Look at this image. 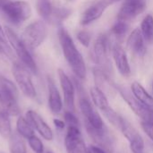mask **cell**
I'll return each instance as SVG.
<instances>
[{
	"label": "cell",
	"instance_id": "cell-34",
	"mask_svg": "<svg viewBox=\"0 0 153 153\" xmlns=\"http://www.w3.org/2000/svg\"><path fill=\"white\" fill-rule=\"evenodd\" d=\"M53 122H54V125L56 126V127L58 128V129H64L65 126V123L64 121L60 120V119L55 118V119L53 120Z\"/></svg>",
	"mask_w": 153,
	"mask_h": 153
},
{
	"label": "cell",
	"instance_id": "cell-23",
	"mask_svg": "<svg viewBox=\"0 0 153 153\" xmlns=\"http://www.w3.org/2000/svg\"><path fill=\"white\" fill-rule=\"evenodd\" d=\"M16 130L21 136L26 139H29L30 137L34 135V128L29 123L27 118L22 116L19 117L16 121Z\"/></svg>",
	"mask_w": 153,
	"mask_h": 153
},
{
	"label": "cell",
	"instance_id": "cell-11",
	"mask_svg": "<svg viewBox=\"0 0 153 153\" xmlns=\"http://www.w3.org/2000/svg\"><path fill=\"white\" fill-rule=\"evenodd\" d=\"M124 136L127 139L130 143V148L134 153H143L144 151V141L138 131L126 120L123 119L122 125L119 128Z\"/></svg>",
	"mask_w": 153,
	"mask_h": 153
},
{
	"label": "cell",
	"instance_id": "cell-2",
	"mask_svg": "<svg viewBox=\"0 0 153 153\" xmlns=\"http://www.w3.org/2000/svg\"><path fill=\"white\" fill-rule=\"evenodd\" d=\"M17 98L18 91L13 82L0 75V105L10 116H18L20 114Z\"/></svg>",
	"mask_w": 153,
	"mask_h": 153
},
{
	"label": "cell",
	"instance_id": "cell-10",
	"mask_svg": "<svg viewBox=\"0 0 153 153\" xmlns=\"http://www.w3.org/2000/svg\"><path fill=\"white\" fill-rule=\"evenodd\" d=\"M65 146L67 153H90L86 147L80 128L74 126H68L67 133L65 138Z\"/></svg>",
	"mask_w": 153,
	"mask_h": 153
},
{
	"label": "cell",
	"instance_id": "cell-24",
	"mask_svg": "<svg viewBox=\"0 0 153 153\" xmlns=\"http://www.w3.org/2000/svg\"><path fill=\"white\" fill-rule=\"evenodd\" d=\"M12 134L10 115L4 111H0V135L4 139H9Z\"/></svg>",
	"mask_w": 153,
	"mask_h": 153
},
{
	"label": "cell",
	"instance_id": "cell-14",
	"mask_svg": "<svg viewBox=\"0 0 153 153\" xmlns=\"http://www.w3.org/2000/svg\"><path fill=\"white\" fill-rule=\"evenodd\" d=\"M26 118L31 126L47 141L53 140V132L49 126L44 121V119L34 110H29L26 113Z\"/></svg>",
	"mask_w": 153,
	"mask_h": 153
},
{
	"label": "cell",
	"instance_id": "cell-27",
	"mask_svg": "<svg viewBox=\"0 0 153 153\" xmlns=\"http://www.w3.org/2000/svg\"><path fill=\"white\" fill-rule=\"evenodd\" d=\"M102 113L104 114V116L108 118V120L116 127H117L118 129L120 128L122 122H123V117H121L111 107H108L107 108L102 110Z\"/></svg>",
	"mask_w": 153,
	"mask_h": 153
},
{
	"label": "cell",
	"instance_id": "cell-32",
	"mask_svg": "<svg viewBox=\"0 0 153 153\" xmlns=\"http://www.w3.org/2000/svg\"><path fill=\"white\" fill-rule=\"evenodd\" d=\"M142 128L145 132V134L153 141V126L148 125L145 123H142Z\"/></svg>",
	"mask_w": 153,
	"mask_h": 153
},
{
	"label": "cell",
	"instance_id": "cell-4",
	"mask_svg": "<svg viewBox=\"0 0 153 153\" xmlns=\"http://www.w3.org/2000/svg\"><path fill=\"white\" fill-rule=\"evenodd\" d=\"M0 7L6 18L15 25L26 22L31 15V7L26 1L5 0Z\"/></svg>",
	"mask_w": 153,
	"mask_h": 153
},
{
	"label": "cell",
	"instance_id": "cell-8",
	"mask_svg": "<svg viewBox=\"0 0 153 153\" xmlns=\"http://www.w3.org/2000/svg\"><path fill=\"white\" fill-rule=\"evenodd\" d=\"M118 91L121 96L123 97V99L126 101L128 106L131 108V109L141 118L142 123L153 126V109L140 102L134 95L132 96L129 92H127L124 89L118 88Z\"/></svg>",
	"mask_w": 153,
	"mask_h": 153
},
{
	"label": "cell",
	"instance_id": "cell-25",
	"mask_svg": "<svg viewBox=\"0 0 153 153\" xmlns=\"http://www.w3.org/2000/svg\"><path fill=\"white\" fill-rule=\"evenodd\" d=\"M37 11L43 20L48 21L53 12L50 0H37Z\"/></svg>",
	"mask_w": 153,
	"mask_h": 153
},
{
	"label": "cell",
	"instance_id": "cell-21",
	"mask_svg": "<svg viewBox=\"0 0 153 153\" xmlns=\"http://www.w3.org/2000/svg\"><path fill=\"white\" fill-rule=\"evenodd\" d=\"M141 32L143 36V39L146 43L153 42V15L149 13L147 14L141 23Z\"/></svg>",
	"mask_w": 153,
	"mask_h": 153
},
{
	"label": "cell",
	"instance_id": "cell-33",
	"mask_svg": "<svg viewBox=\"0 0 153 153\" xmlns=\"http://www.w3.org/2000/svg\"><path fill=\"white\" fill-rule=\"evenodd\" d=\"M88 150L90 153H108L106 152V150L96 145H91L90 147H88Z\"/></svg>",
	"mask_w": 153,
	"mask_h": 153
},
{
	"label": "cell",
	"instance_id": "cell-22",
	"mask_svg": "<svg viewBox=\"0 0 153 153\" xmlns=\"http://www.w3.org/2000/svg\"><path fill=\"white\" fill-rule=\"evenodd\" d=\"M10 153H27V148L23 137L18 133L12 134L9 138Z\"/></svg>",
	"mask_w": 153,
	"mask_h": 153
},
{
	"label": "cell",
	"instance_id": "cell-35",
	"mask_svg": "<svg viewBox=\"0 0 153 153\" xmlns=\"http://www.w3.org/2000/svg\"><path fill=\"white\" fill-rule=\"evenodd\" d=\"M0 39H4V40H6V36H5L4 30H3V28L1 27V25H0Z\"/></svg>",
	"mask_w": 153,
	"mask_h": 153
},
{
	"label": "cell",
	"instance_id": "cell-3",
	"mask_svg": "<svg viewBox=\"0 0 153 153\" xmlns=\"http://www.w3.org/2000/svg\"><path fill=\"white\" fill-rule=\"evenodd\" d=\"M4 33L7 40L9 41L19 59L21 60L22 64H23L30 71V73H32L33 74H37L38 68L36 62L34 61L32 56L29 51V48L23 43L22 39L19 38V36L9 27L4 28Z\"/></svg>",
	"mask_w": 153,
	"mask_h": 153
},
{
	"label": "cell",
	"instance_id": "cell-20",
	"mask_svg": "<svg viewBox=\"0 0 153 153\" xmlns=\"http://www.w3.org/2000/svg\"><path fill=\"white\" fill-rule=\"evenodd\" d=\"M90 92H91V100H92L94 105L98 108H100L101 111L103 109L107 108L108 107H109L105 92L102 91L99 87H97V86L91 87Z\"/></svg>",
	"mask_w": 153,
	"mask_h": 153
},
{
	"label": "cell",
	"instance_id": "cell-5",
	"mask_svg": "<svg viewBox=\"0 0 153 153\" xmlns=\"http://www.w3.org/2000/svg\"><path fill=\"white\" fill-rule=\"evenodd\" d=\"M48 35L47 25L44 21H36L30 23L22 31L21 39L29 49H36L46 39Z\"/></svg>",
	"mask_w": 153,
	"mask_h": 153
},
{
	"label": "cell",
	"instance_id": "cell-12",
	"mask_svg": "<svg viewBox=\"0 0 153 153\" xmlns=\"http://www.w3.org/2000/svg\"><path fill=\"white\" fill-rule=\"evenodd\" d=\"M79 104L86 124L90 125L95 129H103L105 127L104 122L100 115L94 109V108L88 100V99L82 98L80 100Z\"/></svg>",
	"mask_w": 153,
	"mask_h": 153
},
{
	"label": "cell",
	"instance_id": "cell-29",
	"mask_svg": "<svg viewBox=\"0 0 153 153\" xmlns=\"http://www.w3.org/2000/svg\"><path fill=\"white\" fill-rule=\"evenodd\" d=\"M64 117H65V124L68 126H74V127H78L80 128V123H79V120L78 118L74 115V113L72 111H66L64 115Z\"/></svg>",
	"mask_w": 153,
	"mask_h": 153
},
{
	"label": "cell",
	"instance_id": "cell-13",
	"mask_svg": "<svg viewBox=\"0 0 153 153\" xmlns=\"http://www.w3.org/2000/svg\"><path fill=\"white\" fill-rule=\"evenodd\" d=\"M58 77L60 85L64 93V101L69 111L74 110V86L68 75L62 70L58 69Z\"/></svg>",
	"mask_w": 153,
	"mask_h": 153
},
{
	"label": "cell",
	"instance_id": "cell-31",
	"mask_svg": "<svg viewBox=\"0 0 153 153\" xmlns=\"http://www.w3.org/2000/svg\"><path fill=\"white\" fill-rule=\"evenodd\" d=\"M70 14H71V10L66 9V8H57L56 11L53 9V12H52V15H55L60 21L65 20Z\"/></svg>",
	"mask_w": 153,
	"mask_h": 153
},
{
	"label": "cell",
	"instance_id": "cell-6",
	"mask_svg": "<svg viewBox=\"0 0 153 153\" xmlns=\"http://www.w3.org/2000/svg\"><path fill=\"white\" fill-rule=\"evenodd\" d=\"M12 73L21 91L26 97L34 99L37 93L31 80L30 71L23 64L14 62L12 66Z\"/></svg>",
	"mask_w": 153,
	"mask_h": 153
},
{
	"label": "cell",
	"instance_id": "cell-26",
	"mask_svg": "<svg viewBox=\"0 0 153 153\" xmlns=\"http://www.w3.org/2000/svg\"><path fill=\"white\" fill-rule=\"evenodd\" d=\"M128 29H129V25L127 22L117 19V21L113 24L110 31L112 35H114L117 39H121L127 33Z\"/></svg>",
	"mask_w": 153,
	"mask_h": 153
},
{
	"label": "cell",
	"instance_id": "cell-18",
	"mask_svg": "<svg viewBox=\"0 0 153 153\" xmlns=\"http://www.w3.org/2000/svg\"><path fill=\"white\" fill-rule=\"evenodd\" d=\"M48 107L54 114L60 113L63 108V101L59 91L50 78H48Z\"/></svg>",
	"mask_w": 153,
	"mask_h": 153
},
{
	"label": "cell",
	"instance_id": "cell-19",
	"mask_svg": "<svg viewBox=\"0 0 153 153\" xmlns=\"http://www.w3.org/2000/svg\"><path fill=\"white\" fill-rule=\"evenodd\" d=\"M133 95L143 104L153 109V97L143 88V86L138 82H134L132 86Z\"/></svg>",
	"mask_w": 153,
	"mask_h": 153
},
{
	"label": "cell",
	"instance_id": "cell-38",
	"mask_svg": "<svg viewBox=\"0 0 153 153\" xmlns=\"http://www.w3.org/2000/svg\"><path fill=\"white\" fill-rule=\"evenodd\" d=\"M47 153H54V152H48Z\"/></svg>",
	"mask_w": 153,
	"mask_h": 153
},
{
	"label": "cell",
	"instance_id": "cell-9",
	"mask_svg": "<svg viewBox=\"0 0 153 153\" xmlns=\"http://www.w3.org/2000/svg\"><path fill=\"white\" fill-rule=\"evenodd\" d=\"M147 7V0H125L117 13V19L130 22L143 13Z\"/></svg>",
	"mask_w": 153,
	"mask_h": 153
},
{
	"label": "cell",
	"instance_id": "cell-30",
	"mask_svg": "<svg viewBox=\"0 0 153 153\" xmlns=\"http://www.w3.org/2000/svg\"><path fill=\"white\" fill-rule=\"evenodd\" d=\"M76 38L78 39V41L82 45L84 46L85 48H89L90 44H91V34L86 31V30H80L77 35H76Z\"/></svg>",
	"mask_w": 153,
	"mask_h": 153
},
{
	"label": "cell",
	"instance_id": "cell-28",
	"mask_svg": "<svg viewBox=\"0 0 153 153\" xmlns=\"http://www.w3.org/2000/svg\"><path fill=\"white\" fill-rule=\"evenodd\" d=\"M28 143L31 150L35 153H43L44 152V146L41 142V140L37 137L35 134L32 135L28 139Z\"/></svg>",
	"mask_w": 153,
	"mask_h": 153
},
{
	"label": "cell",
	"instance_id": "cell-15",
	"mask_svg": "<svg viewBox=\"0 0 153 153\" xmlns=\"http://www.w3.org/2000/svg\"><path fill=\"white\" fill-rule=\"evenodd\" d=\"M112 56L119 74L124 77H129L131 75V67L126 52L120 44L116 43L112 47Z\"/></svg>",
	"mask_w": 153,
	"mask_h": 153
},
{
	"label": "cell",
	"instance_id": "cell-17",
	"mask_svg": "<svg viewBox=\"0 0 153 153\" xmlns=\"http://www.w3.org/2000/svg\"><path fill=\"white\" fill-rule=\"evenodd\" d=\"M140 29H134L127 39V47L138 56H143L146 53V46Z\"/></svg>",
	"mask_w": 153,
	"mask_h": 153
},
{
	"label": "cell",
	"instance_id": "cell-16",
	"mask_svg": "<svg viewBox=\"0 0 153 153\" xmlns=\"http://www.w3.org/2000/svg\"><path fill=\"white\" fill-rule=\"evenodd\" d=\"M108 7V4L105 0H99L98 2L91 4L88 7L82 15L81 18V24L82 25H88L97 20H99L102 14L104 13L105 10Z\"/></svg>",
	"mask_w": 153,
	"mask_h": 153
},
{
	"label": "cell",
	"instance_id": "cell-7",
	"mask_svg": "<svg viewBox=\"0 0 153 153\" xmlns=\"http://www.w3.org/2000/svg\"><path fill=\"white\" fill-rule=\"evenodd\" d=\"M110 49L109 39L106 34H100L94 42L92 49V57L94 62L100 66L102 70L107 72L109 66L108 53Z\"/></svg>",
	"mask_w": 153,
	"mask_h": 153
},
{
	"label": "cell",
	"instance_id": "cell-37",
	"mask_svg": "<svg viewBox=\"0 0 153 153\" xmlns=\"http://www.w3.org/2000/svg\"><path fill=\"white\" fill-rule=\"evenodd\" d=\"M152 91H153V80H152Z\"/></svg>",
	"mask_w": 153,
	"mask_h": 153
},
{
	"label": "cell",
	"instance_id": "cell-1",
	"mask_svg": "<svg viewBox=\"0 0 153 153\" xmlns=\"http://www.w3.org/2000/svg\"><path fill=\"white\" fill-rule=\"evenodd\" d=\"M58 39L64 56L73 73L77 78L84 80L87 75L86 65L82 55L76 48L72 37L65 29L61 27L58 30Z\"/></svg>",
	"mask_w": 153,
	"mask_h": 153
},
{
	"label": "cell",
	"instance_id": "cell-36",
	"mask_svg": "<svg viewBox=\"0 0 153 153\" xmlns=\"http://www.w3.org/2000/svg\"><path fill=\"white\" fill-rule=\"evenodd\" d=\"M105 1H106V3L108 4V5L109 6V5H112V4H114L117 3V2L120 1V0H105Z\"/></svg>",
	"mask_w": 153,
	"mask_h": 153
}]
</instances>
